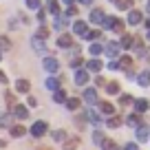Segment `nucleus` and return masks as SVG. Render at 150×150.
Masks as SVG:
<instances>
[{
  "instance_id": "obj_1",
  "label": "nucleus",
  "mask_w": 150,
  "mask_h": 150,
  "mask_svg": "<svg viewBox=\"0 0 150 150\" xmlns=\"http://www.w3.org/2000/svg\"><path fill=\"white\" fill-rule=\"evenodd\" d=\"M47 130H49V126H47V122H42V119L33 122V126H31V135L33 137H44Z\"/></svg>"
},
{
  "instance_id": "obj_2",
  "label": "nucleus",
  "mask_w": 150,
  "mask_h": 150,
  "mask_svg": "<svg viewBox=\"0 0 150 150\" xmlns=\"http://www.w3.org/2000/svg\"><path fill=\"white\" fill-rule=\"evenodd\" d=\"M42 66H44V71H49V73H57V71H60V62H57L55 57H44Z\"/></svg>"
},
{
  "instance_id": "obj_3",
  "label": "nucleus",
  "mask_w": 150,
  "mask_h": 150,
  "mask_svg": "<svg viewBox=\"0 0 150 150\" xmlns=\"http://www.w3.org/2000/svg\"><path fill=\"white\" fill-rule=\"evenodd\" d=\"M80 144H82L80 137H77V135H71V137H66V139H64V150H75Z\"/></svg>"
},
{
  "instance_id": "obj_4",
  "label": "nucleus",
  "mask_w": 150,
  "mask_h": 150,
  "mask_svg": "<svg viewBox=\"0 0 150 150\" xmlns=\"http://www.w3.org/2000/svg\"><path fill=\"white\" fill-rule=\"evenodd\" d=\"M73 33H75V35H82V38H84L86 33H88V24H86L84 20H77V22L73 24Z\"/></svg>"
},
{
  "instance_id": "obj_5",
  "label": "nucleus",
  "mask_w": 150,
  "mask_h": 150,
  "mask_svg": "<svg viewBox=\"0 0 150 150\" xmlns=\"http://www.w3.org/2000/svg\"><path fill=\"white\" fill-rule=\"evenodd\" d=\"M31 47H33V51H44V49H47V40L40 38V35H33L31 38Z\"/></svg>"
},
{
  "instance_id": "obj_6",
  "label": "nucleus",
  "mask_w": 150,
  "mask_h": 150,
  "mask_svg": "<svg viewBox=\"0 0 150 150\" xmlns=\"http://www.w3.org/2000/svg\"><path fill=\"white\" fill-rule=\"evenodd\" d=\"M57 47H60V49H69V47H73V38H71L69 33H62V35L57 38Z\"/></svg>"
},
{
  "instance_id": "obj_7",
  "label": "nucleus",
  "mask_w": 150,
  "mask_h": 150,
  "mask_svg": "<svg viewBox=\"0 0 150 150\" xmlns=\"http://www.w3.org/2000/svg\"><path fill=\"white\" fill-rule=\"evenodd\" d=\"M13 115L18 119H27L29 117V108L27 106H20V104H13Z\"/></svg>"
},
{
  "instance_id": "obj_8",
  "label": "nucleus",
  "mask_w": 150,
  "mask_h": 150,
  "mask_svg": "<svg viewBox=\"0 0 150 150\" xmlns=\"http://www.w3.org/2000/svg\"><path fill=\"white\" fill-rule=\"evenodd\" d=\"M86 82H88V73H86L84 69H82V71H75V84H77V86H84Z\"/></svg>"
},
{
  "instance_id": "obj_9",
  "label": "nucleus",
  "mask_w": 150,
  "mask_h": 150,
  "mask_svg": "<svg viewBox=\"0 0 150 150\" xmlns=\"http://www.w3.org/2000/svg\"><path fill=\"white\" fill-rule=\"evenodd\" d=\"M84 102L93 106V104L97 102V91H95V88H86L84 91Z\"/></svg>"
},
{
  "instance_id": "obj_10",
  "label": "nucleus",
  "mask_w": 150,
  "mask_h": 150,
  "mask_svg": "<svg viewBox=\"0 0 150 150\" xmlns=\"http://www.w3.org/2000/svg\"><path fill=\"white\" fill-rule=\"evenodd\" d=\"M141 22V11H137V9H130V13H128V24H139Z\"/></svg>"
},
{
  "instance_id": "obj_11",
  "label": "nucleus",
  "mask_w": 150,
  "mask_h": 150,
  "mask_svg": "<svg viewBox=\"0 0 150 150\" xmlns=\"http://www.w3.org/2000/svg\"><path fill=\"white\" fill-rule=\"evenodd\" d=\"M150 135V126H137V139L139 141H148Z\"/></svg>"
},
{
  "instance_id": "obj_12",
  "label": "nucleus",
  "mask_w": 150,
  "mask_h": 150,
  "mask_svg": "<svg viewBox=\"0 0 150 150\" xmlns=\"http://www.w3.org/2000/svg\"><path fill=\"white\" fill-rule=\"evenodd\" d=\"M99 146H102V150H119V148H117V144H115L112 139H108V137H102Z\"/></svg>"
},
{
  "instance_id": "obj_13",
  "label": "nucleus",
  "mask_w": 150,
  "mask_h": 150,
  "mask_svg": "<svg viewBox=\"0 0 150 150\" xmlns=\"http://www.w3.org/2000/svg\"><path fill=\"white\" fill-rule=\"evenodd\" d=\"M104 51H106V55H110V57H117V53H119V44H117V42H108Z\"/></svg>"
},
{
  "instance_id": "obj_14",
  "label": "nucleus",
  "mask_w": 150,
  "mask_h": 150,
  "mask_svg": "<svg viewBox=\"0 0 150 150\" xmlns=\"http://www.w3.org/2000/svg\"><path fill=\"white\" fill-rule=\"evenodd\" d=\"M102 60H97V57H93V60L91 62H86V69L88 71H95V73H99V71H102Z\"/></svg>"
},
{
  "instance_id": "obj_15",
  "label": "nucleus",
  "mask_w": 150,
  "mask_h": 150,
  "mask_svg": "<svg viewBox=\"0 0 150 150\" xmlns=\"http://www.w3.org/2000/svg\"><path fill=\"white\" fill-rule=\"evenodd\" d=\"M115 7H117V11H128L132 9V0H115Z\"/></svg>"
},
{
  "instance_id": "obj_16",
  "label": "nucleus",
  "mask_w": 150,
  "mask_h": 150,
  "mask_svg": "<svg viewBox=\"0 0 150 150\" xmlns=\"http://www.w3.org/2000/svg\"><path fill=\"white\" fill-rule=\"evenodd\" d=\"M137 82H139V86H150V71H141Z\"/></svg>"
},
{
  "instance_id": "obj_17",
  "label": "nucleus",
  "mask_w": 150,
  "mask_h": 150,
  "mask_svg": "<svg viewBox=\"0 0 150 150\" xmlns=\"http://www.w3.org/2000/svg\"><path fill=\"white\" fill-rule=\"evenodd\" d=\"M102 20H104V11L102 9H93L91 11V22L93 24H99Z\"/></svg>"
},
{
  "instance_id": "obj_18",
  "label": "nucleus",
  "mask_w": 150,
  "mask_h": 150,
  "mask_svg": "<svg viewBox=\"0 0 150 150\" xmlns=\"http://www.w3.org/2000/svg\"><path fill=\"white\" fill-rule=\"evenodd\" d=\"M29 88H31V84H29L27 80H18L16 82V91H18V93H29Z\"/></svg>"
},
{
  "instance_id": "obj_19",
  "label": "nucleus",
  "mask_w": 150,
  "mask_h": 150,
  "mask_svg": "<svg viewBox=\"0 0 150 150\" xmlns=\"http://www.w3.org/2000/svg\"><path fill=\"white\" fill-rule=\"evenodd\" d=\"M99 110L104 112V115H115V106H112V104H108V102H104V104H99Z\"/></svg>"
},
{
  "instance_id": "obj_20",
  "label": "nucleus",
  "mask_w": 150,
  "mask_h": 150,
  "mask_svg": "<svg viewBox=\"0 0 150 150\" xmlns=\"http://www.w3.org/2000/svg\"><path fill=\"white\" fill-rule=\"evenodd\" d=\"M148 108H150V104L146 102V99H137V102H135V110L137 112H146Z\"/></svg>"
},
{
  "instance_id": "obj_21",
  "label": "nucleus",
  "mask_w": 150,
  "mask_h": 150,
  "mask_svg": "<svg viewBox=\"0 0 150 150\" xmlns=\"http://www.w3.org/2000/svg\"><path fill=\"white\" fill-rule=\"evenodd\" d=\"M47 88L49 91H57L60 88V80H57V77H47Z\"/></svg>"
},
{
  "instance_id": "obj_22",
  "label": "nucleus",
  "mask_w": 150,
  "mask_h": 150,
  "mask_svg": "<svg viewBox=\"0 0 150 150\" xmlns=\"http://www.w3.org/2000/svg\"><path fill=\"white\" fill-rule=\"evenodd\" d=\"M53 99H55L57 104H64L66 102V93L62 88H57V91H53Z\"/></svg>"
},
{
  "instance_id": "obj_23",
  "label": "nucleus",
  "mask_w": 150,
  "mask_h": 150,
  "mask_svg": "<svg viewBox=\"0 0 150 150\" xmlns=\"http://www.w3.org/2000/svg\"><path fill=\"white\" fill-rule=\"evenodd\" d=\"M0 128H11V117L7 112H0Z\"/></svg>"
},
{
  "instance_id": "obj_24",
  "label": "nucleus",
  "mask_w": 150,
  "mask_h": 150,
  "mask_svg": "<svg viewBox=\"0 0 150 150\" xmlns=\"http://www.w3.org/2000/svg\"><path fill=\"white\" fill-rule=\"evenodd\" d=\"M66 108H69V110H77V108H80V99L77 97H71V99H66Z\"/></svg>"
},
{
  "instance_id": "obj_25",
  "label": "nucleus",
  "mask_w": 150,
  "mask_h": 150,
  "mask_svg": "<svg viewBox=\"0 0 150 150\" xmlns=\"http://www.w3.org/2000/svg\"><path fill=\"white\" fill-rule=\"evenodd\" d=\"M102 53H104V47H102V44H99V42H95V44H91V55H93V57H97V55H102Z\"/></svg>"
},
{
  "instance_id": "obj_26",
  "label": "nucleus",
  "mask_w": 150,
  "mask_h": 150,
  "mask_svg": "<svg viewBox=\"0 0 150 150\" xmlns=\"http://www.w3.org/2000/svg\"><path fill=\"white\" fill-rule=\"evenodd\" d=\"M9 49H11V40H9V38H5V35H0V53L9 51Z\"/></svg>"
},
{
  "instance_id": "obj_27",
  "label": "nucleus",
  "mask_w": 150,
  "mask_h": 150,
  "mask_svg": "<svg viewBox=\"0 0 150 150\" xmlns=\"http://www.w3.org/2000/svg\"><path fill=\"white\" fill-rule=\"evenodd\" d=\"M9 130H11V137H24L27 135V130H24L22 126H11Z\"/></svg>"
},
{
  "instance_id": "obj_28",
  "label": "nucleus",
  "mask_w": 150,
  "mask_h": 150,
  "mask_svg": "<svg viewBox=\"0 0 150 150\" xmlns=\"http://www.w3.org/2000/svg\"><path fill=\"white\" fill-rule=\"evenodd\" d=\"M130 64H132V60H130L128 55H124V57H119V60H117V66H119V69H128Z\"/></svg>"
},
{
  "instance_id": "obj_29",
  "label": "nucleus",
  "mask_w": 150,
  "mask_h": 150,
  "mask_svg": "<svg viewBox=\"0 0 150 150\" xmlns=\"http://www.w3.org/2000/svg\"><path fill=\"white\" fill-rule=\"evenodd\" d=\"M115 20H117V18H112V16H104V20H102V27H104V29H112Z\"/></svg>"
},
{
  "instance_id": "obj_30",
  "label": "nucleus",
  "mask_w": 150,
  "mask_h": 150,
  "mask_svg": "<svg viewBox=\"0 0 150 150\" xmlns=\"http://www.w3.org/2000/svg\"><path fill=\"white\" fill-rule=\"evenodd\" d=\"M126 124L128 126H141V117L139 115H130V117L126 119Z\"/></svg>"
},
{
  "instance_id": "obj_31",
  "label": "nucleus",
  "mask_w": 150,
  "mask_h": 150,
  "mask_svg": "<svg viewBox=\"0 0 150 150\" xmlns=\"http://www.w3.org/2000/svg\"><path fill=\"white\" fill-rule=\"evenodd\" d=\"M106 91H108L110 95L119 93V84H117V82H108V84H106Z\"/></svg>"
},
{
  "instance_id": "obj_32",
  "label": "nucleus",
  "mask_w": 150,
  "mask_h": 150,
  "mask_svg": "<svg viewBox=\"0 0 150 150\" xmlns=\"http://www.w3.org/2000/svg\"><path fill=\"white\" fill-rule=\"evenodd\" d=\"M130 44H132V38L130 35H124L122 42H119V49H130Z\"/></svg>"
},
{
  "instance_id": "obj_33",
  "label": "nucleus",
  "mask_w": 150,
  "mask_h": 150,
  "mask_svg": "<svg viewBox=\"0 0 150 150\" xmlns=\"http://www.w3.org/2000/svg\"><path fill=\"white\" fill-rule=\"evenodd\" d=\"M49 11H51L53 16H60V7H57L55 0H49Z\"/></svg>"
},
{
  "instance_id": "obj_34",
  "label": "nucleus",
  "mask_w": 150,
  "mask_h": 150,
  "mask_svg": "<svg viewBox=\"0 0 150 150\" xmlns=\"http://www.w3.org/2000/svg\"><path fill=\"white\" fill-rule=\"evenodd\" d=\"M119 126H122V119H119V117H115V115H112V117L108 119V128H119Z\"/></svg>"
},
{
  "instance_id": "obj_35",
  "label": "nucleus",
  "mask_w": 150,
  "mask_h": 150,
  "mask_svg": "<svg viewBox=\"0 0 150 150\" xmlns=\"http://www.w3.org/2000/svg\"><path fill=\"white\" fill-rule=\"evenodd\" d=\"M66 24H69V20L62 18V16H57V20H55V29H64Z\"/></svg>"
},
{
  "instance_id": "obj_36",
  "label": "nucleus",
  "mask_w": 150,
  "mask_h": 150,
  "mask_svg": "<svg viewBox=\"0 0 150 150\" xmlns=\"http://www.w3.org/2000/svg\"><path fill=\"white\" fill-rule=\"evenodd\" d=\"M66 137H69V135H66L64 130H55V132H53V139H55V141H64Z\"/></svg>"
},
{
  "instance_id": "obj_37",
  "label": "nucleus",
  "mask_w": 150,
  "mask_h": 150,
  "mask_svg": "<svg viewBox=\"0 0 150 150\" xmlns=\"http://www.w3.org/2000/svg\"><path fill=\"white\" fill-rule=\"evenodd\" d=\"M112 31H117V33L124 31V22H122V20H115V24H112Z\"/></svg>"
},
{
  "instance_id": "obj_38",
  "label": "nucleus",
  "mask_w": 150,
  "mask_h": 150,
  "mask_svg": "<svg viewBox=\"0 0 150 150\" xmlns=\"http://www.w3.org/2000/svg\"><path fill=\"white\" fill-rule=\"evenodd\" d=\"M29 9H40V0H27Z\"/></svg>"
},
{
  "instance_id": "obj_39",
  "label": "nucleus",
  "mask_w": 150,
  "mask_h": 150,
  "mask_svg": "<svg viewBox=\"0 0 150 150\" xmlns=\"http://www.w3.org/2000/svg\"><path fill=\"white\" fill-rule=\"evenodd\" d=\"M84 38H86V40H95V38H99V31H88Z\"/></svg>"
},
{
  "instance_id": "obj_40",
  "label": "nucleus",
  "mask_w": 150,
  "mask_h": 150,
  "mask_svg": "<svg viewBox=\"0 0 150 150\" xmlns=\"http://www.w3.org/2000/svg\"><path fill=\"white\" fill-rule=\"evenodd\" d=\"M7 104H9V106H13V104H16V97L11 93H7Z\"/></svg>"
},
{
  "instance_id": "obj_41",
  "label": "nucleus",
  "mask_w": 150,
  "mask_h": 150,
  "mask_svg": "<svg viewBox=\"0 0 150 150\" xmlns=\"http://www.w3.org/2000/svg\"><path fill=\"white\" fill-rule=\"evenodd\" d=\"M124 150H139V146H137V144H132V141H130V144H126V148H124Z\"/></svg>"
},
{
  "instance_id": "obj_42",
  "label": "nucleus",
  "mask_w": 150,
  "mask_h": 150,
  "mask_svg": "<svg viewBox=\"0 0 150 150\" xmlns=\"http://www.w3.org/2000/svg\"><path fill=\"white\" fill-rule=\"evenodd\" d=\"M108 69H110V71H117L119 66H117V62H115V60H110V62H108Z\"/></svg>"
},
{
  "instance_id": "obj_43",
  "label": "nucleus",
  "mask_w": 150,
  "mask_h": 150,
  "mask_svg": "<svg viewBox=\"0 0 150 150\" xmlns=\"http://www.w3.org/2000/svg\"><path fill=\"white\" fill-rule=\"evenodd\" d=\"M130 102H132L130 95H122V104H130Z\"/></svg>"
},
{
  "instance_id": "obj_44",
  "label": "nucleus",
  "mask_w": 150,
  "mask_h": 150,
  "mask_svg": "<svg viewBox=\"0 0 150 150\" xmlns=\"http://www.w3.org/2000/svg\"><path fill=\"white\" fill-rule=\"evenodd\" d=\"M77 13V9H75V7H69V9H66V16H75Z\"/></svg>"
},
{
  "instance_id": "obj_45",
  "label": "nucleus",
  "mask_w": 150,
  "mask_h": 150,
  "mask_svg": "<svg viewBox=\"0 0 150 150\" xmlns=\"http://www.w3.org/2000/svg\"><path fill=\"white\" fill-rule=\"evenodd\" d=\"M80 64H84V62H82V60H73V62H71V66H73V69H77Z\"/></svg>"
},
{
  "instance_id": "obj_46",
  "label": "nucleus",
  "mask_w": 150,
  "mask_h": 150,
  "mask_svg": "<svg viewBox=\"0 0 150 150\" xmlns=\"http://www.w3.org/2000/svg\"><path fill=\"white\" fill-rule=\"evenodd\" d=\"M0 84H7V75L2 73V71H0Z\"/></svg>"
},
{
  "instance_id": "obj_47",
  "label": "nucleus",
  "mask_w": 150,
  "mask_h": 150,
  "mask_svg": "<svg viewBox=\"0 0 150 150\" xmlns=\"http://www.w3.org/2000/svg\"><path fill=\"white\" fill-rule=\"evenodd\" d=\"M82 5H91V2H93V0H80Z\"/></svg>"
},
{
  "instance_id": "obj_48",
  "label": "nucleus",
  "mask_w": 150,
  "mask_h": 150,
  "mask_svg": "<svg viewBox=\"0 0 150 150\" xmlns=\"http://www.w3.org/2000/svg\"><path fill=\"white\" fill-rule=\"evenodd\" d=\"M62 2H64V5H73L75 0H62Z\"/></svg>"
},
{
  "instance_id": "obj_49",
  "label": "nucleus",
  "mask_w": 150,
  "mask_h": 150,
  "mask_svg": "<svg viewBox=\"0 0 150 150\" xmlns=\"http://www.w3.org/2000/svg\"><path fill=\"white\" fill-rule=\"evenodd\" d=\"M146 38H148V40H150V29H148V35H146Z\"/></svg>"
},
{
  "instance_id": "obj_50",
  "label": "nucleus",
  "mask_w": 150,
  "mask_h": 150,
  "mask_svg": "<svg viewBox=\"0 0 150 150\" xmlns=\"http://www.w3.org/2000/svg\"><path fill=\"white\" fill-rule=\"evenodd\" d=\"M148 11H150V0H148Z\"/></svg>"
},
{
  "instance_id": "obj_51",
  "label": "nucleus",
  "mask_w": 150,
  "mask_h": 150,
  "mask_svg": "<svg viewBox=\"0 0 150 150\" xmlns=\"http://www.w3.org/2000/svg\"><path fill=\"white\" fill-rule=\"evenodd\" d=\"M0 60H2V53H0Z\"/></svg>"
},
{
  "instance_id": "obj_52",
  "label": "nucleus",
  "mask_w": 150,
  "mask_h": 150,
  "mask_svg": "<svg viewBox=\"0 0 150 150\" xmlns=\"http://www.w3.org/2000/svg\"><path fill=\"white\" fill-rule=\"evenodd\" d=\"M38 150H42V148H38Z\"/></svg>"
}]
</instances>
